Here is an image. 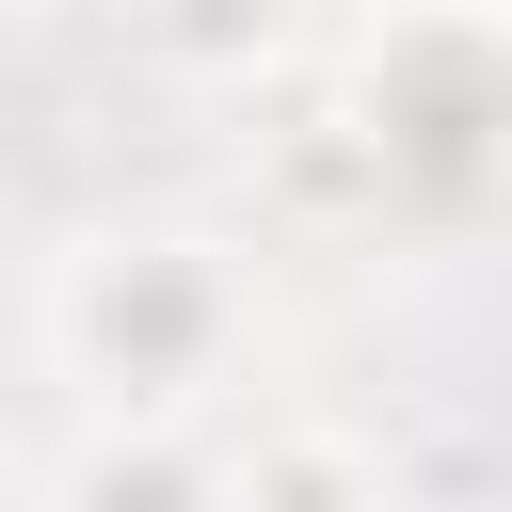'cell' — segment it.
Returning a JSON list of instances; mask_svg holds the SVG:
<instances>
[{
	"label": "cell",
	"mask_w": 512,
	"mask_h": 512,
	"mask_svg": "<svg viewBox=\"0 0 512 512\" xmlns=\"http://www.w3.org/2000/svg\"><path fill=\"white\" fill-rule=\"evenodd\" d=\"M32 320H48V368L96 416H176V432H208V400L272 336L240 240H208V224H96V240H64Z\"/></svg>",
	"instance_id": "obj_1"
},
{
	"label": "cell",
	"mask_w": 512,
	"mask_h": 512,
	"mask_svg": "<svg viewBox=\"0 0 512 512\" xmlns=\"http://www.w3.org/2000/svg\"><path fill=\"white\" fill-rule=\"evenodd\" d=\"M400 176V208H480L512 176V0H384L336 80Z\"/></svg>",
	"instance_id": "obj_2"
},
{
	"label": "cell",
	"mask_w": 512,
	"mask_h": 512,
	"mask_svg": "<svg viewBox=\"0 0 512 512\" xmlns=\"http://www.w3.org/2000/svg\"><path fill=\"white\" fill-rule=\"evenodd\" d=\"M48 512H240V448H208L176 416H96L48 480Z\"/></svg>",
	"instance_id": "obj_3"
},
{
	"label": "cell",
	"mask_w": 512,
	"mask_h": 512,
	"mask_svg": "<svg viewBox=\"0 0 512 512\" xmlns=\"http://www.w3.org/2000/svg\"><path fill=\"white\" fill-rule=\"evenodd\" d=\"M112 32H128V64L176 80V96H240V80L288 64V0H112Z\"/></svg>",
	"instance_id": "obj_4"
},
{
	"label": "cell",
	"mask_w": 512,
	"mask_h": 512,
	"mask_svg": "<svg viewBox=\"0 0 512 512\" xmlns=\"http://www.w3.org/2000/svg\"><path fill=\"white\" fill-rule=\"evenodd\" d=\"M240 512H400V464L352 416H272L240 432Z\"/></svg>",
	"instance_id": "obj_5"
},
{
	"label": "cell",
	"mask_w": 512,
	"mask_h": 512,
	"mask_svg": "<svg viewBox=\"0 0 512 512\" xmlns=\"http://www.w3.org/2000/svg\"><path fill=\"white\" fill-rule=\"evenodd\" d=\"M272 192H288V208H336V224H384V208H400V176H384V144H368L352 96H320V112L272 128Z\"/></svg>",
	"instance_id": "obj_6"
}]
</instances>
